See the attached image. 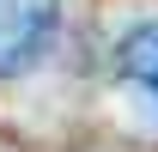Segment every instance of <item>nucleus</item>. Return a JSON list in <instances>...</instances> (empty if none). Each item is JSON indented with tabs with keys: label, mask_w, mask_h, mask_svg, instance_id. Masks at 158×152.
I'll use <instances>...</instances> for the list:
<instances>
[{
	"label": "nucleus",
	"mask_w": 158,
	"mask_h": 152,
	"mask_svg": "<svg viewBox=\"0 0 158 152\" xmlns=\"http://www.w3.org/2000/svg\"><path fill=\"white\" fill-rule=\"evenodd\" d=\"M116 67H122V79L158 110V19L152 24H134V31L116 43Z\"/></svg>",
	"instance_id": "obj_2"
},
{
	"label": "nucleus",
	"mask_w": 158,
	"mask_h": 152,
	"mask_svg": "<svg viewBox=\"0 0 158 152\" xmlns=\"http://www.w3.org/2000/svg\"><path fill=\"white\" fill-rule=\"evenodd\" d=\"M61 24V0H0V79L31 73Z\"/></svg>",
	"instance_id": "obj_1"
}]
</instances>
